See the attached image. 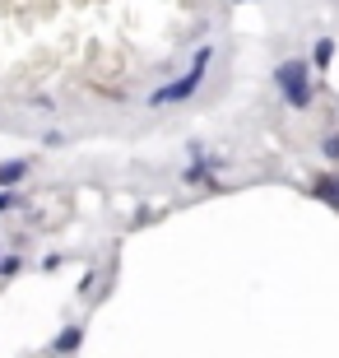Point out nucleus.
I'll list each match as a JSON object with an SVG mask.
<instances>
[{"label":"nucleus","mask_w":339,"mask_h":358,"mask_svg":"<svg viewBox=\"0 0 339 358\" xmlns=\"http://www.w3.org/2000/svg\"><path fill=\"white\" fill-rule=\"evenodd\" d=\"M79 345H84V331H79V326H66V331H61V335H56V354H75V349Z\"/></svg>","instance_id":"7ed1b4c3"},{"label":"nucleus","mask_w":339,"mask_h":358,"mask_svg":"<svg viewBox=\"0 0 339 358\" xmlns=\"http://www.w3.org/2000/svg\"><path fill=\"white\" fill-rule=\"evenodd\" d=\"M14 205V196H10V186H5V191H0V210H10Z\"/></svg>","instance_id":"1a4fd4ad"},{"label":"nucleus","mask_w":339,"mask_h":358,"mask_svg":"<svg viewBox=\"0 0 339 358\" xmlns=\"http://www.w3.org/2000/svg\"><path fill=\"white\" fill-rule=\"evenodd\" d=\"M312 61H316V70H326L330 61H335V42L321 38V42H316V52H312Z\"/></svg>","instance_id":"423d86ee"},{"label":"nucleus","mask_w":339,"mask_h":358,"mask_svg":"<svg viewBox=\"0 0 339 358\" xmlns=\"http://www.w3.org/2000/svg\"><path fill=\"white\" fill-rule=\"evenodd\" d=\"M28 173V163L24 159H14V163H0V186H19Z\"/></svg>","instance_id":"39448f33"},{"label":"nucleus","mask_w":339,"mask_h":358,"mask_svg":"<svg viewBox=\"0 0 339 358\" xmlns=\"http://www.w3.org/2000/svg\"><path fill=\"white\" fill-rule=\"evenodd\" d=\"M209 61H214V47H200V52H196V61H191V70H186L182 80H172V84H163V89H154V93H149V103H154V107L186 103V98H191V93H196L200 84H205Z\"/></svg>","instance_id":"f257e3e1"},{"label":"nucleus","mask_w":339,"mask_h":358,"mask_svg":"<svg viewBox=\"0 0 339 358\" xmlns=\"http://www.w3.org/2000/svg\"><path fill=\"white\" fill-rule=\"evenodd\" d=\"M274 84L284 89L288 107H298V112H307V107H312V80H307V61H284V66H279V75H274Z\"/></svg>","instance_id":"f03ea898"},{"label":"nucleus","mask_w":339,"mask_h":358,"mask_svg":"<svg viewBox=\"0 0 339 358\" xmlns=\"http://www.w3.org/2000/svg\"><path fill=\"white\" fill-rule=\"evenodd\" d=\"M312 196H316V200H326L330 210H339V182H335V177H321V182L312 186Z\"/></svg>","instance_id":"20e7f679"},{"label":"nucleus","mask_w":339,"mask_h":358,"mask_svg":"<svg viewBox=\"0 0 339 358\" xmlns=\"http://www.w3.org/2000/svg\"><path fill=\"white\" fill-rule=\"evenodd\" d=\"M326 159H339V135H330V140H326Z\"/></svg>","instance_id":"6e6552de"},{"label":"nucleus","mask_w":339,"mask_h":358,"mask_svg":"<svg viewBox=\"0 0 339 358\" xmlns=\"http://www.w3.org/2000/svg\"><path fill=\"white\" fill-rule=\"evenodd\" d=\"M19 266H24L19 256H0V275H19Z\"/></svg>","instance_id":"0eeeda50"}]
</instances>
